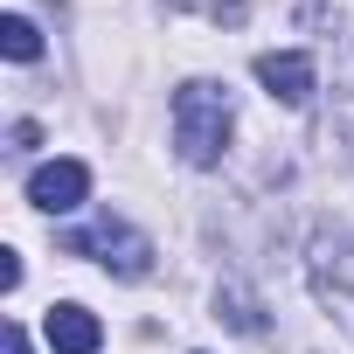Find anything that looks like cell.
I'll return each mask as SVG.
<instances>
[{"label":"cell","instance_id":"1","mask_svg":"<svg viewBox=\"0 0 354 354\" xmlns=\"http://www.w3.org/2000/svg\"><path fill=\"white\" fill-rule=\"evenodd\" d=\"M230 125H236V97L230 84H181L174 91V146L188 167H223L230 153Z\"/></svg>","mask_w":354,"mask_h":354},{"label":"cell","instance_id":"2","mask_svg":"<svg viewBox=\"0 0 354 354\" xmlns=\"http://www.w3.org/2000/svg\"><path fill=\"white\" fill-rule=\"evenodd\" d=\"M63 250H70V257H97V264L118 271V278H146V271H153V236H139V230L118 223V216H97L91 230H70Z\"/></svg>","mask_w":354,"mask_h":354},{"label":"cell","instance_id":"3","mask_svg":"<svg viewBox=\"0 0 354 354\" xmlns=\"http://www.w3.org/2000/svg\"><path fill=\"white\" fill-rule=\"evenodd\" d=\"M257 84L278 97V104H313V91H319V63L306 56V49H271V56H257Z\"/></svg>","mask_w":354,"mask_h":354},{"label":"cell","instance_id":"4","mask_svg":"<svg viewBox=\"0 0 354 354\" xmlns=\"http://www.w3.org/2000/svg\"><path fill=\"white\" fill-rule=\"evenodd\" d=\"M84 195H91V167L84 160H49V167H35V181H28V202L42 216H70Z\"/></svg>","mask_w":354,"mask_h":354},{"label":"cell","instance_id":"5","mask_svg":"<svg viewBox=\"0 0 354 354\" xmlns=\"http://www.w3.org/2000/svg\"><path fill=\"white\" fill-rule=\"evenodd\" d=\"M313 278H319V299H326V306H347V299H354V243H347V230H319V243H313Z\"/></svg>","mask_w":354,"mask_h":354},{"label":"cell","instance_id":"6","mask_svg":"<svg viewBox=\"0 0 354 354\" xmlns=\"http://www.w3.org/2000/svg\"><path fill=\"white\" fill-rule=\"evenodd\" d=\"M49 347L56 354H97L104 347V326H97V313H84V306H49Z\"/></svg>","mask_w":354,"mask_h":354},{"label":"cell","instance_id":"7","mask_svg":"<svg viewBox=\"0 0 354 354\" xmlns=\"http://www.w3.org/2000/svg\"><path fill=\"white\" fill-rule=\"evenodd\" d=\"M216 319H230L236 333H264V319H257V299H250L243 285H223V292H216Z\"/></svg>","mask_w":354,"mask_h":354},{"label":"cell","instance_id":"8","mask_svg":"<svg viewBox=\"0 0 354 354\" xmlns=\"http://www.w3.org/2000/svg\"><path fill=\"white\" fill-rule=\"evenodd\" d=\"M333 125H340V139H347V153H354V49H347L340 70H333Z\"/></svg>","mask_w":354,"mask_h":354},{"label":"cell","instance_id":"9","mask_svg":"<svg viewBox=\"0 0 354 354\" xmlns=\"http://www.w3.org/2000/svg\"><path fill=\"white\" fill-rule=\"evenodd\" d=\"M0 49H8L15 63H35V56H42V28H35L28 15H8V21H0Z\"/></svg>","mask_w":354,"mask_h":354},{"label":"cell","instance_id":"10","mask_svg":"<svg viewBox=\"0 0 354 354\" xmlns=\"http://www.w3.org/2000/svg\"><path fill=\"white\" fill-rule=\"evenodd\" d=\"M0 354H28V333H21V319H8V326H0Z\"/></svg>","mask_w":354,"mask_h":354},{"label":"cell","instance_id":"11","mask_svg":"<svg viewBox=\"0 0 354 354\" xmlns=\"http://www.w3.org/2000/svg\"><path fill=\"white\" fill-rule=\"evenodd\" d=\"M8 139H15V153H28V146H42V125H28V118H15V132H8Z\"/></svg>","mask_w":354,"mask_h":354},{"label":"cell","instance_id":"12","mask_svg":"<svg viewBox=\"0 0 354 354\" xmlns=\"http://www.w3.org/2000/svg\"><path fill=\"white\" fill-rule=\"evenodd\" d=\"M174 8H209V15L223 21V8H230V0H174Z\"/></svg>","mask_w":354,"mask_h":354}]
</instances>
